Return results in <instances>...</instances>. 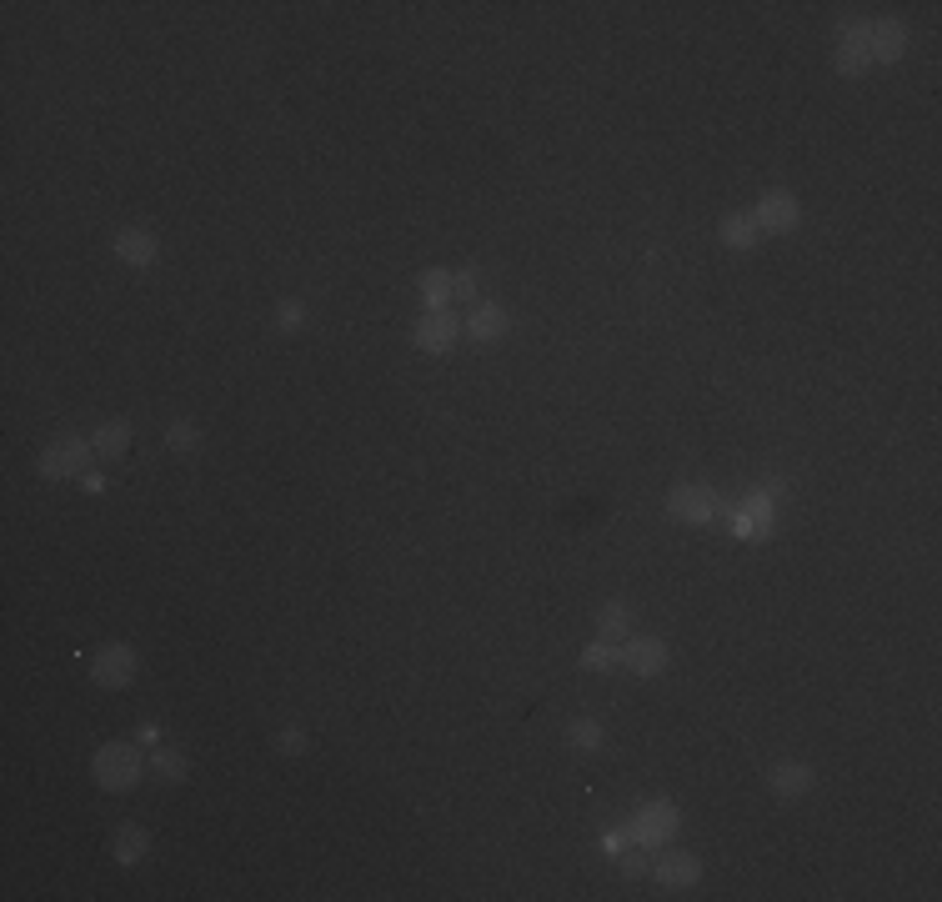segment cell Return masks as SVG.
<instances>
[{
  "instance_id": "6da1fadb",
  "label": "cell",
  "mask_w": 942,
  "mask_h": 902,
  "mask_svg": "<svg viewBox=\"0 0 942 902\" xmlns=\"http://www.w3.org/2000/svg\"><path fill=\"white\" fill-rule=\"evenodd\" d=\"M91 772H96V787H106V792H131V787L146 777V757H141L136 742H106V747H96Z\"/></svg>"
},
{
  "instance_id": "7a4b0ae2",
  "label": "cell",
  "mask_w": 942,
  "mask_h": 902,
  "mask_svg": "<svg viewBox=\"0 0 942 902\" xmlns=\"http://www.w3.org/2000/svg\"><path fill=\"white\" fill-rule=\"evenodd\" d=\"M91 436H61V441H51L46 451H41V462H36V472L46 477V482H71V477H81L86 472V462H91Z\"/></svg>"
},
{
  "instance_id": "3957f363",
  "label": "cell",
  "mask_w": 942,
  "mask_h": 902,
  "mask_svg": "<svg viewBox=\"0 0 942 902\" xmlns=\"http://www.w3.org/2000/svg\"><path fill=\"white\" fill-rule=\"evenodd\" d=\"M91 682H96V687H111V692L131 687V682H136V652H131L126 642H106V647L96 652V662H91Z\"/></svg>"
},
{
  "instance_id": "277c9868",
  "label": "cell",
  "mask_w": 942,
  "mask_h": 902,
  "mask_svg": "<svg viewBox=\"0 0 942 902\" xmlns=\"http://www.w3.org/2000/svg\"><path fill=\"white\" fill-rule=\"evenodd\" d=\"M672 832H677V807L672 802H647L637 812V822L627 827V842L632 847H662V842H672Z\"/></svg>"
},
{
  "instance_id": "5b68a950",
  "label": "cell",
  "mask_w": 942,
  "mask_h": 902,
  "mask_svg": "<svg viewBox=\"0 0 942 902\" xmlns=\"http://www.w3.org/2000/svg\"><path fill=\"white\" fill-rule=\"evenodd\" d=\"M752 221H757L762 236H782V231H792V226L802 221V206H797L792 191H767V196L752 206Z\"/></svg>"
},
{
  "instance_id": "8992f818",
  "label": "cell",
  "mask_w": 942,
  "mask_h": 902,
  "mask_svg": "<svg viewBox=\"0 0 942 902\" xmlns=\"http://www.w3.org/2000/svg\"><path fill=\"white\" fill-rule=\"evenodd\" d=\"M867 21H847L842 26V41H837V51H832V66H837V76H862V71H872V56H867Z\"/></svg>"
},
{
  "instance_id": "52a82bcc",
  "label": "cell",
  "mask_w": 942,
  "mask_h": 902,
  "mask_svg": "<svg viewBox=\"0 0 942 902\" xmlns=\"http://www.w3.org/2000/svg\"><path fill=\"white\" fill-rule=\"evenodd\" d=\"M411 341H416V351H431V356H446L456 341H461V326L446 316V311H426L421 321H416V331H411Z\"/></svg>"
},
{
  "instance_id": "ba28073f",
  "label": "cell",
  "mask_w": 942,
  "mask_h": 902,
  "mask_svg": "<svg viewBox=\"0 0 942 902\" xmlns=\"http://www.w3.org/2000/svg\"><path fill=\"white\" fill-rule=\"evenodd\" d=\"M512 331V316H507V306H497V301H477L471 306V316L461 321V336H471V341H502Z\"/></svg>"
},
{
  "instance_id": "9c48e42d",
  "label": "cell",
  "mask_w": 942,
  "mask_h": 902,
  "mask_svg": "<svg viewBox=\"0 0 942 902\" xmlns=\"http://www.w3.org/2000/svg\"><path fill=\"white\" fill-rule=\"evenodd\" d=\"M667 662H672V652L657 637H627V647H622V667H632L637 677H662Z\"/></svg>"
},
{
  "instance_id": "30bf717a",
  "label": "cell",
  "mask_w": 942,
  "mask_h": 902,
  "mask_svg": "<svg viewBox=\"0 0 942 902\" xmlns=\"http://www.w3.org/2000/svg\"><path fill=\"white\" fill-rule=\"evenodd\" d=\"M667 512H672L677 522L707 527V522L717 517V497H712V492H702V487H677V492L667 497Z\"/></svg>"
},
{
  "instance_id": "8fae6325",
  "label": "cell",
  "mask_w": 942,
  "mask_h": 902,
  "mask_svg": "<svg viewBox=\"0 0 942 902\" xmlns=\"http://www.w3.org/2000/svg\"><path fill=\"white\" fill-rule=\"evenodd\" d=\"M652 877L662 887H692V882H702V857L697 852H662L652 862Z\"/></svg>"
},
{
  "instance_id": "7c38bea8",
  "label": "cell",
  "mask_w": 942,
  "mask_h": 902,
  "mask_svg": "<svg viewBox=\"0 0 942 902\" xmlns=\"http://www.w3.org/2000/svg\"><path fill=\"white\" fill-rule=\"evenodd\" d=\"M902 51H907V26H902V21H877V26L867 31V56H872L877 66L902 61Z\"/></svg>"
},
{
  "instance_id": "4fadbf2b",
  "label": "cell",
  "mask_w": 942,
  "mask_h": 902,
  "mask_svg": "<svg viewBox=\"0 0 942 902\" xmlns=\"http://www.w3.org/2000/svg\"><path fill=\"white\" fill-rule=\"evenodd\" d=\"M111 251H116V256H121L126 266H156V256H161V241H156L151 231H141V226H126V231H116Z\"/></svg>"
},
{
  "instance_id": "5bb4252c",
  "label": "cell",
  "mask_w": 942,
  "mask_h": 902,
  "mask_svg": "<svg viewBox=\"0 0 942 902\" xmlns=\"http://www.w3.org/2000/svg\"><path fill=\"white\" fill-rule=\"evenodd\" d=\"M767 787H772V797L792 802V797H802V792L812 787V767H807V762H777V767L767 772Z\"/></svg>"
},
{
  "instance_id": "9a60e30c",
  "label": "cell",
  "mask_w": 942,
  "mask_h": 902,
  "mask_svg": "<svg viewBox=\"0 0 942 902\" xmlns=\"http://www.w3.org/2000/svg\"><path fill=\"white\" fill-rule=\"evenodd\" d=\"M146 852H151V827H141V822L116 827V837H111V857H116L121 867H136Z\"/></svg>"
},
{
  "instance_id": "2e32d148",
  "label": "cell",
  "mask_w": 942,
  "mask_h": 902,
  "mask_svg": "<svg viewBox=\"0 0 942 902\" xmlns=\"http://www.w3.org/2000/svg\"><path fill=\"white\" fill-rule=\"evenodd\" d=\"M717 236H722V246H732V251H752V246L762 241V231H757L752 216H722V221H717Z\"/></svg>"
},
{
  "instance_id": "e0dca14e",
  "label": "cell",
  "mask_w": 942,
  "mask_h": 902,
  "mask_svg": "<svg viewBox=\"0 0 942 902\" xmlns=\"http://www.w3.org/2000/svg\"><path fill=\"white\" fill-rule=\"evenodd\" d=\"M91 446L101 451V457H126V451H131V426L126 421H101L91 431Z\"/></svg>"
},
{
  "instance_id": "ac0fdd59",
  "label": "cell",
  "mask_w": 942,
  "mask_h": 902,
  "mask_svg": "<svg viewBox=\"0 0 942 902\" xmlns=\"http://www.w3.org/2000/svg\"><path fill=\"white\" fill-rule=\"evenodd\" d=\"M421 301H426V311H446V301H451V271H441V266H431V271H421Z\"/></svg>"
},
{
  "instance_id": "d6986e66",
  "label": "cell",
  "mask_w": 942,
  "mask_h": 902,
  "mask_svg": "<svg viewBox=\"0 0 942 902\" xmlns=\"http://www.w3.org/2000/svg\"><path fill=\"white\" fill-rule=\"evenodd\" d=\"M597 627H602L607 642H627V637H632V607H627V602H607V607L597 612Z\"/></svg>"
},
{
  "instance_id": "ffe728a7",
  "label": "cell",
  "mask_w": 942,
  "mask_h": 902,
  "mask_svg": "<svg viewBox=\"0 0 942 902\" xmlns=\"http://www.w3.org/2000/svg\"><path fill=\"white\" fill-rule=\"evenodd\" d=\"M151 777H161V782H186L191 777V762L181 757V752H171V747H151Z\"/></svg>"
},
{
  "instance_id": "44dd1931",
  "label": "cell",
  "mask_w": 942,
  "mask_h": 902,
  "mask_svg": "<svg viewBox=\"0 0 942 902\" xmlns=\"http://www.w3.org/2000/svg\"><path fill=\"white\" fill-rule=\"evenodd\" d=\"M737 537H742V542H762V537H767V497H757V507L747 502V507L737 512Z\"/></svg>"
},
{
  "instance_id": "7402d4cb",
  "label": "cell",
  "mask_w": 942,
  "mask_h": 902,
  "mask_svg": "<svg viewBox=\"0 0 942 902\" xmlns=\"http://www.w3.org/2000/svg\"><path fill=\"white\" fill-rule=\"evenodd\" d=\"M166 446L176 451V457H191V451L201 446V426H196V421H186V416H176V421L166 426Z\"/></svg>"
},
{
  "instance_id": "603a6c76",
  "label": "cell",
  "mask_w": 942,
  "mask_h": 902,
  "mask_svg": "<svg viewBox=\"0 0 942 902\" xmlns=\"http://www.w3.org/2000/svg\"><path fill=\"white\" fill-rule=\"evenodd\" d=\"M582 667H587V672H612V667H622V647L607 642V637H597V642L582 652Z\"/></svg>"
},
{
  "instance_id": "cb8c5ba5",
  "label": "cell",
  "mask_w": 942,
  "mask_h": 902,
  "mask_svg": "<svg viewBox=\"0 0 942 902\" xmlns=\"http://www.w3.org/2000/svg\"><path fill=\"white\" fill-rule=\"evenodd\" d=\"M602 742H607V732H602V722H592V717H582V722L567 727V747H577V752H597Z\"/></svg>"
},
{
  "instance_id": "d4e9b609",
  "label": "cell",
  "mask_w": 942,
  "mask_h": 902,
  "mask_svg": "<svg viewBox=\"0 0 942 902\" xmlns=\"http://www.w3.org/2000/svg\"><path fill=\"white\" fill-rule=\"evenodd\" d=\"M306 316H311V311H306V301H301V296H286V301L276 306V331H286V336H291V331H301V326H306Z\"/></svg>"
},
{
  "instance_id": "484cf974",
  "label": "cell",
  "mask_w": 942,
  "mask_h": 902,
  "mask_svg": "<svg viewBox=\"0 0 942 902\" xmlns=\"http://www.w3.org/2000/svg\"><path fill=\"white\" fill-rule=\"evenodd\" d=\"M306 747H311L306 727H296V722H291V727H281V732H276V752H281V757H301Z\"/></svg>"
},
{
  "instance_id": "4316f807",
  "label": "cell",
  "mask_w": 942,
  "mask_h": 902,
  "mask_svg": "<svg viewBox=\"0 0 942 902\" xmlns=\"http://www.w3.org/2000/svg\"><path fill=\"white\" fill-rule=\"evenodd\" d=\"M617 867H622V877H642V872H647V857L622 847V852H617Z\"/></svg>"
},
{
  "instance_id": "83f0119b",
  "label": "cell",
  "mask_w": 942,
  "mask_h": 902,
  "mask_svg": "<svg viewBox=\"0 0 942 902\" xmlns=\"http://www.w3.org/2000/svg\"><path fill=\"white\" fill-rule=\"evenodd\" d=\"M477 281H482L477 271H456L451 276V296H471V291H477Z\"/></svg>"
},
{
  "instance_id": "f1b7e54d",
  "label": "cell",
  "mask_w": 942,
  "mask_h": 902,
  "mask_svg": "<svg viewBox=\"0 0 942 902\" xmlns=\"http://www.w3.org/2000/svg\"><path fill=\"white\" fill-rule=\"evenodd\" d=\"M136 742H141V747H156V742H161V727H156V722H141V727H136Z\"/></svg>"
},
{
  "instance_id": "f546056e",
  "label": "cell",
  "mask_w": 942,
  "mask_h": 902,
  "mask_svg": "<svg viewBox=\"0 0 942 902\" xmlns=\"http://www.w3.org/2000/svg\"><path fill=\"white\" fill-rule=\"evenodd\" d=\"M602 847H607V857H617V852L627 847V832H607V837H602Z\"/></svg>"
},
{
  "instance_id": "4dcf8cb0",
  "label": "cell",
  "mask_w": 942,
  "mask_h": 902,
  "mask_svg": "<svg viewBox=\"0 0 942 902\" xmlns=\"http://www.w3.org/2000/svg\"><path fill=\"white\" fill-rule=\"evenodd\" d=\"M81 487L96 497V492H106V477H96V472H81Z\"/></svg>"
}]
</instances>
